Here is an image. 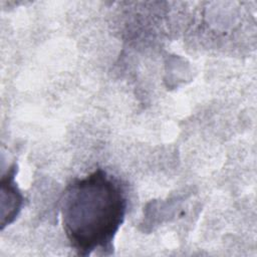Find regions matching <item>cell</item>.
<instances>
[{"label":"cell","instance_id":"1","mask_svg":"<svg viewBox=\"0 0 257 257\" xmlns=\"http://www.w3.org/2000/svg\"><path fill=\"white\" fill-rule=\"evenodd\" d=\"M126 211L123 185L101 168L70 181L59 200L64 234L78 256L110 255Z\"/></svg>","mask_w":257,"mask_h":257}]
</instances>
